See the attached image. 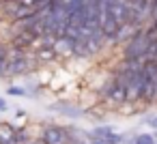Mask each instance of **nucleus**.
<instances>
[{
    "label": "nucleus",
    "mask_w": 157,
    "mask_h": 144,
    "mask_svg": "<svg viewBox=\"0 0 157 144\" xmlns=\"http://www.w3.org/2000/svg\"><path fill=\"white\" fill-rule=\"evenodd\" d=\"M39 65L37 56H28L22 47L11 45L9 47V56H7V75H26L28 71H33Z\"/></svg>",
    "instance_id": "f257e3e1"
},
{
    "label": "nucleus",
    "mask_w": 157,
    "mask_h": 144,
    "mask_svg": "<svg viewBox=\"0 0 157 144\" xmlns=\"http://www.w3.org/2000/svg\"><path fill=\"white\" fill-rule=\"evenodd\" d=\"M151 35L148 30H138L125 45V52H123V58L125 60H142L144 63V56H146V50H148V43H151Z\"/></svg>",
    "instance_id": "f03ea898"
},
{
    "label": "nucleus",
    "mask_w": 157,
    "mask_h": 144,
    "mask_svg": "<svg viewBox=\"0 0 157 144\" xmlns=\"http://www.w3.org/2000/svg\"><path fill=\"white\" fill-rule=\"evenodd\" d=\"M144 73H146V84H144L142 101L153 103V101H157V60H146Z\"/></svg>",
    "instance_id": "7ed1b4c3"
},
{
    "label": "nucleus",
    "mask_w": 157,
    "mask_h": 144,
    "mask_svg": "<svg viewBox=\"0 0 157 144\" xmlns=\"http://www.w3.org/2000/svg\"><path fill=\"white\" fill-rule=\"evenodd\" d=\"M41 138L48 142V144H69V131L58 127V125H48L41 133Z\"/></svg>",
    "instance_id": "20e7f679"
},
{
    "label": "nucleus",
    "mask_w": 157,
    "mask_h": 144,
    "mask_svg": "<svg viewBox=\"0 0 157 144\" xmlns=\"http://www.w3.org/2000/svg\"><path fill=\"white\" fill-rule=\"evenodd\" d=\"M39 39H41V37H39V35H35L33 30H17V32L11 37V45L26 50V47H33V43H35V41H39Z\"/></svg>",
    "instance_id": "39448f33"
},
{
    "label": "nucleus",
    "mask_w": 157,
    "mask_h": 144,
    "mask_svg": "<svg viewBox=\"0 0 157 144\" xmlns=\"http://www.w3.org/2000/svg\"><path fill=\"white\" fill-rule=\"evenodd\" d=\"M48 110L50 112H56V114H63V116H69V118H82L84 116V110L82 108H75V105L65 103V101L52 103V105H48Z\"/></svg>",
    "instance_id": "423d86ee"
},
{
    "label": "nucleus",
    "mask_w": 157,
    "mask_h": 144,
    "mask_svg": "<svg viewBox=\"0 0 157 144\" xmlns=\"http://www.w3.org/2000/svg\"><path fill=\"white\" fill-rule=\"evenodd\" d=\"M73 45H75V39H71L67 35L54 39V50H56L58 56H71L73 54Z\"/></svg>",
    "instance_id": "0eeeda50"
},
{
    "label": "nucleus",
    "mask_w": 157,
    "mask_h": 144,
    "mask_svg": "<svg viewBox=\"0 0 157 144\" xmlns=\"http://www.w3.org/2000/svg\"><path fill=\"white\" fill-rule=\"evenodd\" d=\"M17 129L11 123H0V144H15Z\"/></svg>",
    "instance_id": "6e6552de"
},
{
    "label": "nucleus",
    "mask_w": 157,
    "mask_h": 144,
    "mask_svg": "<svg viewBox=\"0 0 157 144\" xmlns=\"http://www.w3.org/2000/svg\"><path fill=\"white\" fill-rule=\"evenodd\" d=\"M35 56H37L39 63H50V60H56V58H58L54 45H50V43H41V47L35 52Z\"/></svg>",
    "instance_id": "1a4fd4ad"
},
{
    "label": "nucleus",
    "mask_w": 157,
    "mask_h": 144,
    "mask_svg": "<svg viewBox=\"0 0 157 144\" xmlns=\"http://www.w3.org/2000/svg\"><path fill=\"white\" fill-rule=\"evenodd\" d=\"M73 56H80V58H88L93 56L90 47H88V41L82 37V39H75V45H73Z\"/></svg>",
    "instance_id": "9d476101"
},
{
    "label": "nucleus",
    "mask_w": 157,
    "mask_h": 144,
    "mask_svg": "<svg viewBox=\"0 0 157 144\" xmlns=\"http://www.w3.org/2000/svg\"><path fill=\"white\" fill-rule=\"evenodd\" d=\"M22 9V2H20V0H5V9H2V13L5 15H9L11 20L15 17V13Z\"/></svg>",
    "instance_id": "9b49d317"
},
{
    "label": "nucleus",
    "mask_w": 157,
    "mask_h": 144,
    "mask_svg": "<svg viewBox=\"0 0 157 144\" xmlns=\"http://www.w3.org/2000/svg\"><path fill=\"white\" fill-rule=\"evenodd\" d=\"M7 56H9V47L5 43H0V75H7Z\"/></svg>",
    "instance_id": "f8f14e48"
},
{
    "label": "nucleus",
    "mask_w": 157,
    "mask_h": 144,
    "mask_svg": "<svg viewBox=\"0 0 157 144\" xmlns=\"http://www.w3.org/2000/svg\"><path fill=\"white\" fill-rule=\"evenodd\" d=\"M112 131H114V129H112L110 125H99V127L93 129V138H108Z\"/></svg>",
    "instance_id": "ddd939ff"
},
{
    "label": "nucleus",
    "mask_w": 157,
    "mask_h": 144,
    "mask_svg": "<svg viewBox=\"0 0 157 144\" xmlns=\"http://www.w3.org/2000/svg\"><path fill=\"white\" fill-rule=\"evenodd\" d=\"M133 144H157V140H155L153 133H138Z\"/></svg>",
    "instance_id": "4468645a"
},
{
    "label": "nucleus",
    "mask_w": 157,
    "mask_h": 144,
    "mask_svg": "<svg viewBox=\"0 0 157 144\" xmlns=\"http://www.w3.org/2000/svg\"><path fill=\"white\" fill-rule=\"evenodd\" d=\"M7 95H11V97H26V95H30L26 88H22V86H9L7 88Z\"/></svg>",
    "instance_id": "2eb2a0df"
},
{
    "label": "nucleus",
    "mask_w": 157,
    "mask_h": 144,
    "mask_svg": "<svg viewBox=\"0 0 157 144\" xmlns=\"http://www.w3.org/2000/svg\"><path fill=\"white\" fill-rule=\"evenodd\" d=\"M103 140H105L108 144H121V142H123V135H121V133H114V131H112V133H110L108 138H103Z\"/></svg>",
    "instance_id": "dca6fc26"
},
{
    "label": "nucleus",
    "mask_w": 157,
    "mask_h": 144,
    "mask_svg": "<svg viewBox=\"0 0 157 144\" xmlns=\"http://www.w3.org/2000/svg\"><path fill=\"white\" fill-rule=\"evenodd\" d=\"M28 142V133L24 129H17V135H15V144H26Z\"/></svg>",
    "instance_id": "f3484780"
},
{
    "label": "nucleus",
    "mask_w": 157,
    "mask_h": 144,
    "mask_svg": "<svg viewBox=\"0 0 157 144\" xmlns=\"http://www.w3.org/2000/svg\"><path fill=\"white\" fill-rule=\"evenodd\" d=\"M144 125H148V127H153V129L157 131V114H151V116H146V118H144Z\"/></svg>",
    "instance_id": "a211bd4d"
},
{
    "label": "nucleus",
    "mask_w": 157,
    "mask_h": 144,
    "mask_svg": "<svg viewBox=\"0 0 157 144\" xmlns=\"http://www.w3.org/2000/svg\"><path fill=\"white\" fill-rule=\"evenodd\" d=\"M7 110H9V105H7L5 97H0V112H7Z\"/></svg>",
    "instance_id": "6ab92c4d"
},
{
    "label": "nucleus",
    "mask_w": 157,
    "mask_h": 144,
    "mask_svg": "<svg viewBox=\"0 0 157 144\" xmlns=\"http://www.w3.org/2000/svg\"><path fill=\"white\" fill-rule=\"evenodd\" d=\"M151 20H153V24L157 26V2H155V7H153V13H151Z\"/></svg>",
    "instance_id": "aec40b11"
},
{
    "label": "nucleus",
    "mask_w": 157,
    "mask_h": 144,
    "mask_svg": "<svg viewBox=\"0 0 157 144\" xmlns=\"http://www.w3.org/2000/svg\"><path fill=\"white\" fill-rule=\"evenodd\" d=\"M90 144H108V142H105V140H103V138H95V140H93V142H90Z\"/></svg>",
    "instance_id": "412c9836"
},
{
    "label": "nucleus",
    "mask_w": 157,
    "mask_h": 144,
    "mask_svg": "<svg viewBox=\"0 0 157 144\" xmlns=\"http://www.w3.org/2000/svg\"><path fill=\"white\" fill-rule=\"evenodd\" d=\"M30 144H48V142H45V140H43V138H39V140H33V142H30Z\"/></svg>",
    "instance_id": "4be33fe9"
},
{
    "label": "nucleus",
    "mask_w": 157,
    "mask_h": 144,
    "mask_svg": "<svg viewBox=\"0 0 157 144\" xmlns=\"http://www.w3.org/2000/svg\"><path fill=\"white\" fill-rule=\"evenodd\" d=\"M155 140H157V135H155Z\"/></svg>",
    "instance_id": "5701e85b"
}]
</instances>
